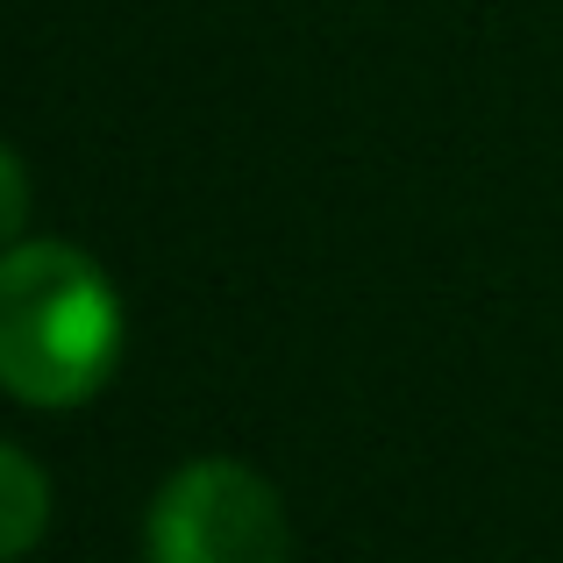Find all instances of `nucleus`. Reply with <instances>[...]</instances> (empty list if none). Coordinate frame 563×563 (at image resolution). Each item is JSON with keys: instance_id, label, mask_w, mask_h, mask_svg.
Segmentation results:
<instances>
[{"instance_id": "nucleus-4", "label": "nucleus", "mask_w": 563, "mask_h": 563, "mask_svg": "<svg viewBox=\"0 0 563 563\" xmlns=\"http://www.w3.org/2000/svg\"><path fill=\"white\" fill-rule=\"evenodd\" d=\"M22 214H29V179H22V165H14V151L0 143V243L22 229Z\"/></svg>"}, {"instance_id": "nucleus-1", "label": "nucleus", "mask_w": 563, "mask_h": 563, "mask_svg": "<svg viewBox=\"0 0 563 563\" xmlns=\"http://www.w3.org/2000/svg\"><path fill=\"white\" fill-rule=\"evenodd\" d=\"M122 357V300L71 243L0 250V385L29 407H79Z\"/></svg>"}, {"instance_id": "nucleus-2", "label": "nucleus", "mask_w": 563, "mask_h": 563, "mask_svg": "<svg viewBox=\"0 0 563 563\" xmlns=\"http://www.w3.org/2000/svg\"><path fill=\"white\" fill-rule=\"evenodd\" d=\"M151 563H286L292 528L278 493L250 464L200 456L151 499Z\"/></svg>"}, {"instance_id": "nucleus-3", "label": "nucleus", "mask_w": 563, "mask_h": 563, "mask_svg": "<svg viewBox=\"0 0 563 563\" xmlns=\"http://www.w3.org/2000/svg\"><path fill=\"white\" fill-rule=\"evenodd\" d=\"M43 521H51V478L14 442H0V563L36 550Z\"/></svg>"}]
</instances>
